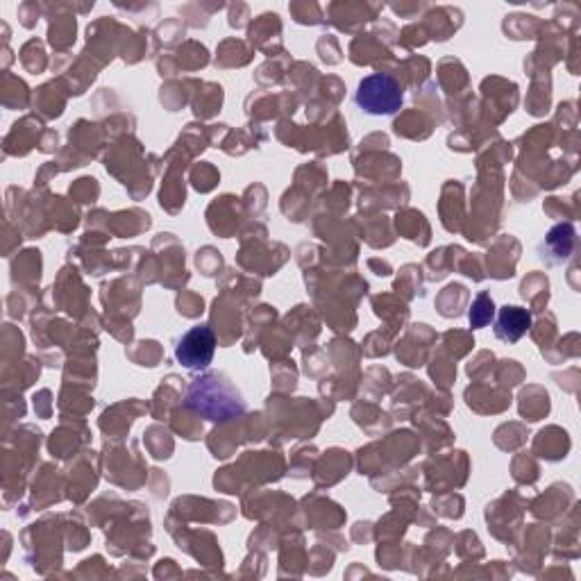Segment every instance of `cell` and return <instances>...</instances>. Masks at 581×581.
<instances>
[{"mask_svg": "<svg viewBox=\"0 0 581 581\" xmlns=\"http://www.w3.org/2000/svg\"><path fill=\"white\" fill-rule=\"evenodd\" d=\"M184 404L207 420H214V423H223V420L246 414V400H243L241 391L225 375L218 373L191 382Z\"/></svg>", "mask_w": 581, "mask_h": 581, "instance_id": "obj_1", "label": "cell"}, {"mask_svg": "<svg viewBox=\"0 0 581 581\" xmlns=\"http://www.w3.org/2000/svg\"><path fill=\"white\" fill-rule=\"evenodd\" d=\"M355 103L370 116H391L404 103V91L393 75L373 73L359 82Z\"/></svg>", "mask_w": 581, "mask_h": 581, "instance_id": "obj_2", "label": "cell"}, {"mask_svg": "<svg viewBox=\"0 0 581 581\" xmlns=\"http://www.w3.org/2000/svg\"><path fill=\"white\" fill-rule=\"evenodd\" d=\"M216 352V336L212 327L198 325L182 336L175 348V357L180 364L189 370H205L212 364Z\"/></svg>", "mask_w": 581, "mask_h": 581, "instance_id": "obj_3", "label": "cell"}, {"mask_svg": "<svg viewBox=\"0 0 581 581\" xmlns=\"http://www.w3.org/2000/svg\"><path fill=\"white\" fill-rule=\"evenodd\" d=\"M532 327V314L525 307H502L493 332L502 343H518Z\"/></svg>", "mask_w": 581, "mask_h": 581, "instance_id": "obj_4", "label": "cell"}, {"mask_svg": "<svg viewBox=\"0 0 581 581\" xmlns=\"http://www.w3.org/2000/svg\"><path fill=\"white\" fill-rule=\"evenodd\" d=\"M575 243H577L575 227H572L570 223L554 225L552 230L547 232V237L543 241L541 257L547 261H552V264H561V261H566L572 255Z\"/></svg>", "mask_w": 581, "mask_h": 581, "instance_id": "obj_5", "label": "cell"}, {"mask_svg": "<svg viewBox=\"0 0 581 581\" xmlns=\"http://www.w3.org/2000/svg\"><path fill=\"white\" fill-rule=\"evenodd\" d=\"M493 318H495V302L486 291H482L475 298L473 307H470V311H468V321H470V325L475 327V330H482V327L493 323Z\"/></svg>", "mask_w": 581, "mask_h": 581, "instance_id": "obj_6", "label": "cell"}]
</instances>
